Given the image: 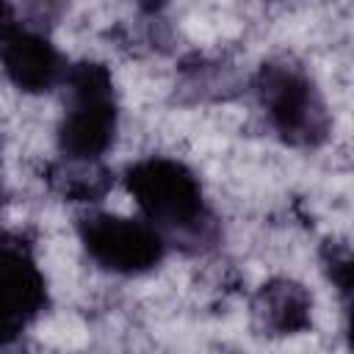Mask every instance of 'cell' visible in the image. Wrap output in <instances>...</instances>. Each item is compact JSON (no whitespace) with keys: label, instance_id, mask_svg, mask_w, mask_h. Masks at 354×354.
<instances>
[{"label":"cell","instance_id":"6da1fadb","mask_svg":"<svg viewBox=\"0 0 354 354\" xmlns=\"http://www.w3.org/2000/svg\"><path fill=\"white\" fill-rule=\"evenodd\" d=\"M124 185L141 218L149 221L166 243H177L185 252H205L216 243L218 224L202 180L183 160L166 155L141 158L124 169Z\"/></svg>","mask_w":354,"mask_h":354},{"label":"cell","instance_id":"7a4b0ae2","mask_svg":"<svg viewBox=\"0 0 354 354\" xmlns=\"http://www.w3.org/2000/svg\"><path fill=\"white\" fill-rule=\"evenodd\" d=\"M66 105L58 122V152L69 163H100L116 141L119 102L113 75L100 61H77L64 75Z\"/></svg>","mask_w":354,"mask_h":354},{"label":"cell","instance_id":"3957f363","mask_svg":"<svg viewBox=\"0 0 354 354\" xmlns=\"http://www.w3.org/2000/svg\"><path fill=\"white\" fill-rule=\"evenodd\" d=\"M254 94L274 133L301 149L321 147L332 130L329 105L318 83L296 64L268 61L254 75Z\"/></svg>","mask_w":354,"mask_h":354},{"label":"cell","instance_id":"277c9868","mask_svg":"<svg viewBox=\"0 0 354 354\" xmlns=\"http://www.w3.org/2000/svg\"><path fill=\"white\" fill-rule=\"evenodd\" d=\"M86 254L105 271L138 277L158 268L166 257V238L144 218L116 213H88L77 224Z\"/></svg>","mask_w":354,"mask_h":354},{"label":"cell","instance_id":"5b68a950","mask_svg":"<svg viewBox=\"0 0 354 354\" xmlns=\"http://www.w3.org/2000/svg\"><path fill=\"white\" fill-rule=\"evenodd\" d=\"M47 307V279L33 246L17 232H0V346L14 343Z\"/></svg>","mask_w":354,"mask_h":354},{"label":"cell","instance_id":"8992f818","mask_svg":"<svg viewBox=\"0 0 354 354\" xmlns=\"http://www.w3.org/2000/svg\"><path fill=\"white\" fill-rule=\"evenodd\" d=\"M0 69L25 94H44L64 83L66 64L50 36L0 3Z\"/></svg>","mask_w":354,"mask_h":354},{"label":"cell","instance_id":"52a82bcc","mask_svg":"<svg viewBox=\"0 0 354 354\" xmlns=\"http://www.w3.org/2000/svg\"><path fill=\"white\" fill-rule=\"evenodd\" d=\"M252 313L268 335H299L313 326V296L301 282L277 277L257 288Z\"/></svg>","mask_w":354,"mask_h":354},{"label":"cell","instance_id":"ba28073f","mask_svg":"<svg viewBox=\"0 0 354 354\" xmlns=\"http://www.w3.org/2000/svg\"><path fill=\"white\" fill-rule=\"evenodd\" d=\"M113 183V174L100 163H69L61 160L53 169V185L72 202H100Z\"/></svg>","mask_w":354,"mask_h":354},{"label":"cell","instance_id":"9c48e42d","mask_svg":"<svg viewBox=\"0 0 354 354\" xmlns=\"http://www.w3.org/2000/svg\"><path fill=\"white\" fill-rule=\"evenodd\" d=\"M326 271L332 277V282L337 285V290L343 296H348L351 290V257L346 249H337V252H329L326 257Z\"/></svg>","mask_w":354,"mask_h":354},{"label":"cell","instance_id":"30bf717a","mask_svg":"<svg viewBox=\"0 0 354 354\" xmlns=\"http://www.w3.org/2000/svg\"><path fill=\"white\" fill-rule=\"evenodd\" d=\"M0 205H3V188H0Z\"/></svg>","mask_w":354,"mask_h":354}]
</instances>
